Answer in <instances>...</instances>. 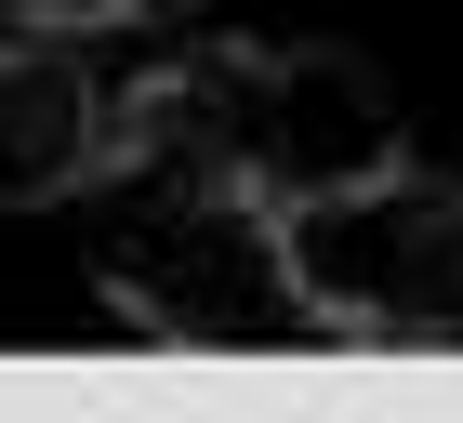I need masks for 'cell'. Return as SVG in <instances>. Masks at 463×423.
Instances as JSON below:
<instances>
[{
    "label": "cell",
    "instance_id": "2",
    "mask_svg": "<svg viewBox=\"0 0 463 423\" xmlns=\"http://www.w3.org/2000/svg\"><path fill=\"white\" fill-rule=\"evenodd\" d=\"M279 239L318 305V344L463 357V185L384 159L331 199H279Z\"/></svg>",
    "mask_w": 463,
    "mask_h": 423
},
{
    "label": "cell",
    "instance_id": "1",
    "mask_svg": "<svg viewBox=\"0 0 463 423\" xmlns=\"http://www.w3.org/2000/svg\"><path fill=\"white\" fill-rule=\"evenodd\" d=\"M80 225V265L133 317L146 344L185 357H291L318 344V305L291 278L279 199L225 173H159V159H93V173L53 199Z\"/></svg>",
    "mask_w": 463,
    "mask_h": 423
},
{
    "label": "cell",
    "instance_id": "4",
    "mask_svg": "<svg viewBox=\"0 0 463 423\" xmlns=\"http://www.w3.org/2000/svg\"><path fill=\"white\" fill-rule=\"evenodd\" d=\"M93 106L107 80L53 27H0V212H53L93 173Z\"/></svg>",
    "mask_w": 463,
    "mask_h": 423
},
{
    "label": "cell",
    "instance_id": "3",
    "mask_svg": "<svg viewBox=\"0 0 463 423\" xmlns=\"http://www.w3.org/2000/svg\"><path fill=\"white\" fill-rule=\"evenodd\" d=\"M384 159H411V133H397V93L357 53H331V40L265 53V159H251L265 199H331V185L384 173Z\"/></svg>",
    "mask_w": 463,
    "mask_h": 423
}]
</instances>
